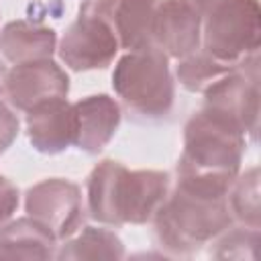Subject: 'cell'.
<instances>
[{"mask_svg":"<svg viewBox=\"0 0 261 261\" xmlns=\"http://www.w3.org/2000/svg\"><path fill=\"white\" fill-rule=\"evenodd\" d=\"M245 147L247 137L234 122L200 108L184 126V151L175 165V184L228 196L241 173Z\"/></svg>","mask_w":261,"mask_h":261,"instance_id":"1","label":"cell"},{"mask_svg":"<svg viewBox=\"0 0 261 261\" xmlns=\"http://www.w3.org/2000/svg\"><path fill=\"white\" fill-rule=\"evenodd\" d=\"M171 177L159 169H128L116 159H102L86 179V212L106 226L147 224L165 202Z\"/></svg>","mask_w":261,"mask_h":261,"instance_id":"2","label":"cell"},{"mask_svg":"<svg viewBox=\"0 0 261 261\" xmlns=\"http://www.w3.org/2000/svg\"><path fill=\"white\" fill-rule=\"evenodd\" d=\"M153 237L171 257H192L232 224L228 196L175 184L153 216Z\"/></svg>","mask_w":261,"mask_h":261,"instance_id":"3","label":"cell"},{"mask_svg":"<svg viewBox=\"0 0 261 261\" xmlns=\"http://www.w3.org/2000/svg\"><path fill=\"white\" fill-rule=\"evenodd\" d=\"M112 88L124 108L143 120L167 116L175 100L169 57L159 49L126 51L114 65Z\"/></svg>","mask_w":261,"mask_h":261,"instance_id":"4","label":"cell"},{"mask_svg":"<svg viewBox=\"0 0 261 261\" xmlns=\"http://www.w3.org/2000/svg\"><path fill=\"white\" fill-rule=\"evenodd\" d=\"M259 0H224L202 20V49L212 57L243 65L259 55Z\"/></svg>","mask_w":261,"mask_h":261,"instance_id":"5","label":"cell"},{"mask_svg":"<svg viewBox=\"0 0 261 261\" xmlns=\"http://www.w3.org/2000/svg\"><path fill=\"white\" fill-rule=\"evenodd\" d=\"M202 108L234 122L245 137L257 141L259 130V55L228 71L204 92Z\"/></svg>","mask_w":261,"mask_h":261,"instance_id":"6","label":"cell"},{"mask_svg":"<svg viewBox=\"0 0 261 261\" xmlns=\"http://www.w3.org/2000/svg\"><path fill=\"white\" fill-rule=\"evenodd\" d=\"M24 210L45 224L57 241L75 234L86 220L82 190L65 177H47L31 186L24 194Z\"/></svg>","mask_w":261,"mask_h":261,"instance_id":"7","label":"cell"},{"mask_svg":"<svg viewBox=\"0 0 261 261\" xmlns=\"http://www.w3.org/2000/svg\"><path fill=\"white\" fill-rule=\"evenodd\" d=\"M118 49V39L104 18L77 12V18L63 33L57 53L69 69L92 71L108 67Z\"/></svg>","mask_w":261,"mask_h":261,"instance_id":"8","label":"cell"},{"mask_svg":"<svg viewBox=\"0 0 261 261\" xmlns=\"http://www.w3.org/2000/svg\"><path fill=\"white\" fill-rule=\"evenodd\" d=\"M159 0H84L80 12L104 18L124 51H143L153 45V22ZM157 49V47H155Z\"/></svg>","mask_w":261,"mask_h":261,"instance_id":"9","label":"cell"},{"mask_svg":"<svg viewBox=\"0 0 261 261\" xmlns=\"http://www.w3.org/2000/svg\"><path fill=\"white\" fill-rule=\"evenodd\" d=\"M4 94L16 110H31L51 98H67L69 75L53 59H39L12 65L6 71Z\"/></svg>","mask_w":261,"mask_h":261,"instance_id":"10","label":"cell"},{"mask_svg":"<svg viewBox=\"0 0 261 261\" xmlns=\"http://www.w3.org/2000/svg\"><path fill=\"white\" fill-rule=\"evenodd\" d=\"M153 45L169 59H181L202 47V18L184 0H159Z\"/></svg>","mask_w":261,"mask_h":261,"instance_id":"11","label":"cell"},{"mask_svg":"<svg viewBox=\"0 0 261 261\" xmlns=\"http://www.w3.org/2000/svg\"><path fill=\"white\" fill-rule=\"evenodd\" d=\"M27 137L35 151L57 155L75 141V112L67 98H51L27 110Z\"/></svg>","mask_w":261,"mask_h":261,"instance_id":"12","label":"cell"},{"mask_svg":"<svg viewBox=\"0 0 261 261\" xmlns=\"http://www.w3.org/2000/svg\"><path fill=\"white\" fill-rule=\"evenodd\" d=\"M73 112H75L73 145L88 155H98L118 130L122 118L120 104L108 94H92L73 102Z\"/></svg>","mask_w":261,"mask_h":261,"instance_id":"13","label":"cell"},{"mask_svg":"<svg viewBox=\"0 0 261 261\" xmlns=\"http://www.w3.org/2000/svg\"><path fill=\"white\" fill-rule=\"evenodd\" d=\"M57 51V33L41 22L10 20L0 31V53L12 63H27L39 59H51Z\"/></svg>","mask_w":261,"mask_h":261,"instance_id":"14","label":"cell"},{"mask_svg":"<svg viewBox=\"0 0 261 261\" xmlns=\"http://www.w3.org/2000/svg\"><path fill=\"white\" fill-rule=\"evenodd\" d=\"M57 237L33 216L0 226V259H55Z\"/></svg>","mask_w":261,"mask_h":261,"instance_id":"15","label":"cell"},{"mask_svg":"<svg viewBox=\"0 0 261 261\" xmlns=\"http://www.w3.org/2000/svg\"><path fill=\"white\" fill-rule=\"evenodd\" d=\"M55 259H124V245L106 224L82 226L75 234L57 245Z\"/></svg>","mask_w":261,"mask_h":261,"instance_id":"16","label":"cell"},{"mask_svg":"<svg viewBox=\"0 0 261 261\" xmlns=\"http://www.w3.org/2000/svg\"><path fill=\"white\" fill-rule=\"evenodd\" d=\"M237 67L239 65H230V63H224V61L212 57L208 51H204L200 47L194 53L177 59L175 77L181 84V88H186L188 92L202 94L208 86H212L216 80H220L222 75H226L228 71H232Z\"/></svg>","mask_w":261,"mask_h":261,"instance_id":"17","label":"cell"},{"mask_svg":"<svg viewBox=\"0 0 261 261\" xmlns=\"http://www.w3.org/2000/svg\"><path fill=\"white\" fill-rule=\"evenodd\" d=\"M228 208L232 220L243 226L259 228V169L251 167L243 175H237L228 190Z\"/></svg>","mask_w":261,"mask_h":261,"instance_id":"18","label":"cell"},{"mask_svg":"<svg viewBox=\"0 0 261 261\" xmlns=\"http://www.w3.org/2000/svg\"><path fill=\"white\" fill-rule=\"evenodd\" d=\"M214 251H210L212 257L218 259H243L255 257V247L259 245V228H249V226H237L232 224L222 230L214 241H212Z\"/></svg>","mask_w":261,"mask_h":261,"instance_id":"19","label":"cell"},{"mask_svg":"<svg viewBox=\"0 0 261 261\" xmlns=\"http://www.w3.org/2000/svg\"><path fill=\"white\" fill-rule=\"evenodd\" d=\"M18 130H20L18 116L12 112V108L8 104H4L0 100V155L16 141Z\"/></svg>","mask_w":261,"mask_h":261,"instance_id":"20","label":"cell"},{"mask_svg":"<svg viewBox=\"0 0 261 261\" xmlns=\"http://www.w3.org/2000/svg\"><path fill=\"white\" fill-rule=\"evenodd\" d=\"M18 202H20L18 188L6 175L0 173V226L12 218V214L18 208Z\"/></svg>","mask_w":261,"mask_h":261,"instance_id":"21","label":"cell"},{"mask_svg":"<svg viewBox=\"0 0 261 261\" xmlns=\"http://www.w3.org/2000/svg\"><path fill=\"white\" fill-rule=\"evenodd\" d=\"M184 2H186V4H188V6H190L202 20H204V18H206V16L220 4V2H224V0H184Z\"/></svg>","mask_w":261,"mask_h":261,"instance_id":"22","label":"cell"},{"mask_svg":"<svg viewBox=\"0 0 261 261\" xmlns=\"http://www.w3.org/2000/svg\"><path fill=\"white\" fill-rule=\"evenodd\" d=\"M4 80H6V69H4L2 63H0V96L4 94Z\"/></svg>","mask_w":261,"mask_h":261,"instance_id":"23","label":"cell"}]
</instances>
